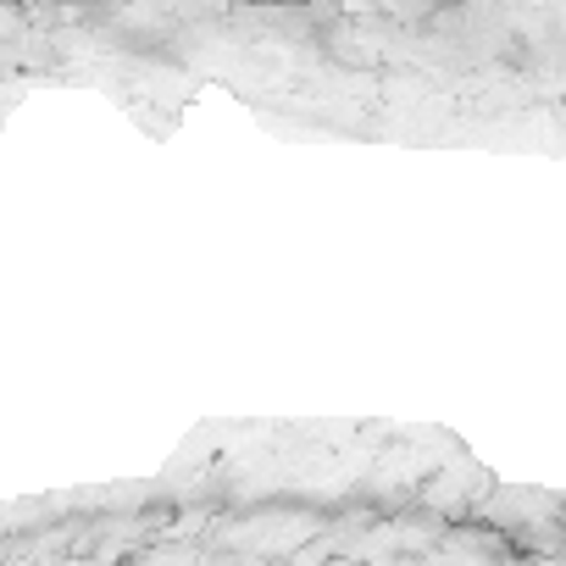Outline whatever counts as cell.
<instances>
[{"instance_id": "1", "label": "cell", "mask_w": 566, "mask_h": 566, "mask_svg": "<svg viewBox=\"0 0 566 566\" xmlns=\"http://www.w3.org/2000/svg\"><path fill=\"white\" fill-rule=\"evenodd\" d=\"M417 566H500L494 555H483L472 538H444L428 560H417Z\"/></svg>"}]
</instances>
